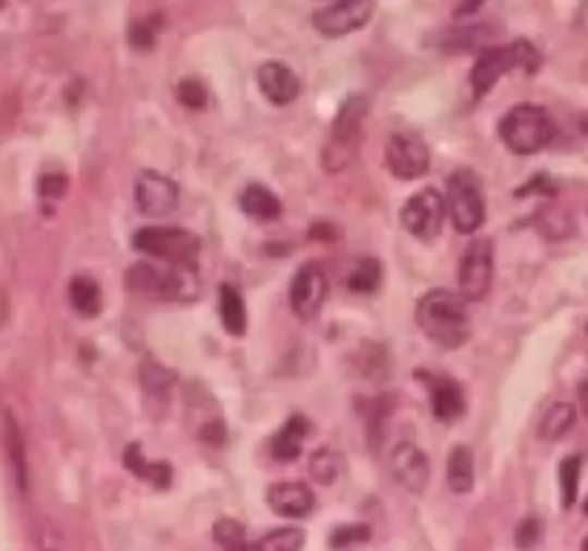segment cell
I'll return each mask as SVG.
<instances>
[{
    "label": "cell",
    "mask_w": 588,
    "mask_h": 551,
    "mask_svg": "<svg viewBox=\"0 0 588 551\" xmlns=\"http://www.w3.org/2000/svg\"><path fill=\"white\" fill-rule=\"evenodd\" d=\"M428 400L440 423H456L465 414L463 388L451 377H428Z\"/></svg>",
    "instance_id": "obj_17"
},
{
    "label": "cell",
    "mask_w": 588,
    "mask_h": 551,
    "mask_svg": "<svg viewBox=\"0 0 588 551\" xmlns=\"http://www.w3.org/2000/svg\"><path fill=\"white\" fill-rule=\"evenodd\" d=\"M482 3H486V0H463V3L456 7V15H460V17L470 15V12H477V9L482 7Z\"/></svg>",
    "instance_id": "obj_39"
},
{
    "label": "cell",
    "mask_w": 588,
    "mask_h": 551,
    "mask_svg": "<svg viewBox=\"0 0 588 551\" xmlns=\"http://www.w3.org/2000/svg\"><path fill=\"white\" fill-rule=\"evenodd\" d=\"M70 302L72 307L78 310L84 319H95V316L101 314L103 307V296H101V287H98V282H95L93 276H75L70 282Z\"/></svg>",
    "instance_id": "obj_22"
},
{
    "label": "cell",
    "mask_w": 588,
    "mask_h": 551,
    "mask_svg": "<svg viewBox=\"0 0 588 551\" xmlns=\"http://www.w3.org/2000/svg\"><path fill=\"white\" fill-rule=\"evenodd\" d=\"M448 489L454 494H468L474 489V454L468 445H454L448 454Z\"/></svg>",
    "instance_id": "obj_23"
},
{
    "label": "cell",
    "mask_w": 588,
    "mask_h": 551,
    "mask_svg": "<svg viewBox=\"0 0 588 551\" xmlns=\"http://www.w3.org/2000/svg\"><path fill=\"white\" fill-rule=\"evenodd\" d=\"M580 126H583V133L588 135V115H586V119H583V124H580Z\"/></svg>",
    "instance_id": "obj_41"
},
{
    "label": "cell",
    "mask_w": 588,
    "mask_h": 551,
    "mask_svg": "<svg viewBox=\"0 0 588 551\" xmlns=\"http://www.w3.org/2000/svg\"><path fill=\"white\" fill-rule=\"evenodd\" d=\"M342 474V454L333 449H319L310 454V477L322 486H333Z\"/></svg>",
    "instance_id": "obj_26"
},
{
    "label": "cell",
    "mask_w": 588,
    "mask_h": 551,
    "mask_svg": "<svg viewBox=\"0 0 588 551\" xmlns=\"http://www.w3.org/2000/svg\"><path fill=\"white\" fill-rule=\"evenodd\" d=\"M305 546V531L302 528H279L273 535H267L256 551H302Z\"/></svg>",
    "instance_id": "obj_32"
},
{
    "label": "cell",
    "mask_w": 588,
    "mask_h": 551,
    "mask_svg": "<svg viewBox=\"0 0 588 551\" xmlns=\"http://www.w3.org/2000/svg\"><path fill=\"white\" fill-rule=\"evenodd\" d=\"M0 7H3V0H0Z\"/></svg>",
    "instance_id": "obj_44"
},
{
    "label": "cell",
    "mask_w": 588,
    "mask_h": 551,
    "mask_svg": "<svg viewBox=\"0 0 588 551\" xmlns=\"http://www.w3.org/2000/svg\"><path fill=\"white\" fill-rule=\"evenodd\" d=\"M448 216V201L440 189L425 187L416 196H411L402 207V224L408 230L411 236L419 242H433L440 236L442 224Z\"/></svg>",
    "instance_id": "obj_8"
},
{
    "label": "cell",
    "mask_w": 588,
    "mask_h": 551,
    "mask_svg": "<svg viewBox=\"0 0 588 551\" xmlns=\"http://www.w3.org/2000/svg\"><path fill=\"white\" fill-rule=\"evenodd\" d=\"M135 201L144 216H170L179 207V184L170 175L144 170L135 182Z\"/></svg>",
    "instance_id": "obj_13"
},
{
    "label": "cell",
    "mask_w": 588,
    "mask_h": 551,
    "mask_svg": "<svg viewBox=\"0 0 588 551\" xmlns=\"http://www.w3.org/2000/svg\"><path fill=\"white\" fill-rule=\"evenodd\" d=\"M583 551H588V537H586V543H583Z\"/></svg>",
    "instance_id": "obj_42"
},
{
    "label": "cell",
    "mask_w": 588,
    "mask_h": 551,
    "mask_svg": "<svg viewBox=\"0 0 588 551\" xmlns=\"http://www.w3.org/2000/svg\"><path fill=\"white\" fill-rule=\"evenodd\" d=\"M124 465H126V472L135 474L138 480L149 482L152 489H170V482H173V468H170L167 463H161V460L144 457V449L138 445V442L126 445Z\"/></svg>",
    "instance_id": "obj_18"
},
{
    "label": "cell",
    "mask_w": 588,
    "mask_h": 551,
    "mask_svg": "<svg viewBox=\"0 0 588 551\" xmlns=\"http://www.w3.org/2000/svg\"><path fill=\"white\" fill-rule=\"evenodd\" d=\"M126 291L135 296L164 302H189L198 296L196 268H156V265H133L126 270Z\"/></svg>",
    "instance_id": "obj_3"
},
{
    "label": "cell",
    "mask_w": 588,
    "mask_h": 551,
    "mask_svg": "<svg viewBox=\"0 0 588 551\" xmlns=\"http://www.w3.org/2000/svg\"><path fill=\"white\" fill-rule=\"evenodd\" d=\"M66 187H70V182H66V175L61 173L44 175V179H40V196L61 198L63 193H66Z\"/></svg>",
    "instance_id": "obj_37"
},
{
    "label": "cell",
    "mask_w": 588,
    "mask_h": 551,
    "mask_svg": "<svg viewBox=\"0 0 588 551\" xmlns=\"http://www.w3.org/2000/svg\"><path fill=\"white\" fill-rule=\"evenodd\" d=\"M370 101L368 95L353 93L347 95V101L339 107L336 119L330 124L328 138L322 144V167L324 173L336 175L345 173L347 167L356 161L365 142V121H368Z\"/></svg>",
    "instance_id": "obj_2"
},
{
    "label": "cell",
    "mask_w": 588,
    "mask_h": 551,
    "mask_svg": "<svg viewBox=\"0 0 588 551\" xmlns=\"http://www.w3.org/2000/svg\"><path fill=\"white\" fill-rule=\"evenodd\" d=\"M540 540V521H534V517H528V521L519 523L517 528V546L519 549H531L534 543Z\"/></svg>",
    "instance_id": "obj_36"
},
{
    "label": "cell",
    "mask_w": 588,
    "mask_h": 551,
    "mask_svg": "<svg viewBox=\"0 0 588 551\" xmlns=\"http://www.w3.org/2000/svg\"><path fill=\"white\" fill-rule=\"evenodd\" d=\"M491 282H494V242L477 238L470 242L460 261V296L465 302L486 299Z\"/></svg>",
    "instance_id": "obj_9"
},
{
    "label": "cell",
    "mask_w": 588,
    "mask_h": 551,
    "mask_svg": "<svg viewBox=\"0 0 588 551\" xmlns=\"http://www.w3.org/2000/svg\"><path fill=\"white\" fill-rule=\"evenodd\" d=\"M353 365L359 368L362 377L382 379L388 370H391V359L384 354V347L379 342H362L359 354L353 359Z\"/></svg>",
    "instance_id": "obj_25"
},
{
    "label": "cell",
    "mask_w": 588,
    "mask_h": 551,
    "mask_svg": "<svg viewBox=\"0 0 588 551\" xmlns=\"http://www.w3.org/2000/svg\"><path fill=\"white\" fill-rule=\"evenodd\" d=\"M540 66L542 56L531 40H514V44H505V47H491L474 63V70H470V87L482 98V95L491 93L497 81L505 78L509 72H537Z\"/></svg>",
    "instance_id": "obj_4"
},
{
    "label": "cell",
    "mask_w": 588,
    "mask_h": 551,
    "mask_svg": "<svg viewBox=\"0 0 588 551\" xmlns=\"http://www.w3.org/2000/svg\"><path fill=\"white\" fill-rule=\"evenodd\" d=\"M448 216L454 221L456 233H477L486 224V193L479 175L468 167H460L448 175Z\"/></svg>",
    "instance_id": "obj_6"
},
{
    "label": "cell",
    "mask_w": 588,
    "mask_h": 551,
    "mask_svg": "<svg viewBox=\"0 0 588 551\" xmlns=\"http://www.w3.org/2000/svg\"><path fill=\"white\" fill-rule=\"evenodd\" d=\"M161 32V15H152L149 21H138L130 32V40H133L135 49H149L156 44V35Z\"/></svg>",
    "instance_id": "obj_35"
},
{
    "label": "cell",
    "mask_w": 588,
    "mask_h": 551,
    "mask_svg": "<svg viewBox=\"0 0 588 551\" xmlns=\"http://www.w3.org/2000/svg\"><path fill=\"white\" fill-rule=\"evenodd\" d=\"M574 423H577V408L572 402H558L546 411V417L540 423V437L542 440H560L565 433L572 431Z\"/></svg>",
    "instance_id": "obj_24"
},
{
    "label": "cell",
    "mask_w": 588,
    "mask_h": 551,
    "mask_svg": "<svg viewBox=\"0 0 588 551\" xmlns=\"http://www.w3.org/2000/svg\"><path fill=\"white\" fill-rule=\"evenodd\" d=\"M267 505L270 512H275L279 517H287V521H302L307 514H314L316 497L310 491V486L296 480H282L267 489Z\"/></svg>",
    "instance_id": "obj_15"
},
{
    "label": "cell",
    "mask_w": 588,
    "mask_h": 551,
    "mask_svg": "<svg viewBox=\"0 0 588 551\" xmlns=\"http://www.w3.org/2000/svg\"><path fill=\"white\" fill-rule=\"evenodd\" d=\"M3 428H7V454L9 460H12V465H15V477H17V486L26 491V454H24V437H21V428H17V423L7 414V419H3Z\"/></svg>",
    "instance_id": "obj_27"
},
{
    "label": "cell",
    "mask_w": 588,
    "mask_h": 551,
    "mask_svg": "<svg viewBox=\"0 0 588 551\" xmlns=\"http://www.w3.org/2000/svg\"><path fill=\"white\" fill-rule=\"evenodd\" d=\"M586 514H588V500H586Z\"/></svg>",
    "instance_id": "obj_43"
},
{
    "label": "cell",
    "mask_w": 588,
    "mask_h": 551,
    "mask_svg": "<svg viewBox=\"0 0 588 551\" xmlns=\"http://www.w3.org/2000/svg\"><path fill=\"white\" fill-rule=\"evenodd\" d=\"M384 167L391 170L393 179L400 182H416L428 173L431 167V152L428 144L419 135H393L388 147H384Z\"/></svg>",
    "instance_id": "obj_11"
},
{
    "label": "cell",
    "mask_w": 588,
    "mask_h": 551,
    "mask_svg": "<svg viewBox=\"0 0 588 551\" xmlns=\"http://www.w3.org/2000/svg\"><path fill=\"white\" fill-rule=\"evenodd\" d=\"M307 433H310V423H307V417L293 414V417L273 433V440H270L273 457L279 460V463H293V460L302 454V445H305Z\"/></svg>",
    "instance_id": "obj_19"
},
{
    "label": "cell",
    "mask_w": 588,
    "mask_h": 551,
    "mask_svg": "<svg viewBox=\"0 0 588 551\" xmlns=\"http://www.w3.org/2000/svg\"><path fill=\"white\" fill-rule=\"evenodd\" d=\"M554 133H558L554 119L537 103H517L500 124L502 144L517 156H534L546 150L554 142Z\"/></svg>",
    "instance_id": "obj_5"
},
{
    "label": "cell",
    "mask_w": 588,
    "mask_h": 551,
    "mask_svg": "<svg viewBox=\"0 0 588 551\" xmlns=\"http://www.w3.org/2000/svg\"><path fill=\"white\" fill-rule=\"evenodd\" d=\"M142 382H144V391H147V396H161V402H167V396H170V388H173V374L164 368V365L152 363V359H147L142 368Z\"/></svg>",
    "instance_id": "obj_30"
},
{
    "label": "cell",
    "mask_w": 588,
    "mask_h": 551,
    "mask_svg": "<svg viewBox=\"0 0 588 551\" xmlns=\"http://www.w3.org/2000/svg\"><path fill=\"white\" fill-rule=\"evenodd\" d=\"M212 540L219 543L221 551H253L247 531L238 521H219L212 526Z\"/></svg>",
    "instance_id": "obj_28"
},
{
    "label": "cell",
    "mask_w": 588,
    "mask_h": 551,
    "mask_svg": "<svg viewBox=\"0 0 588 551\" xmlns=\"http://www.w3.org/2000/svg\"><path fill=\"white\" fill-rule=\"evenodd\" d=\"M175 98L187 110H205L207 107V87L198 78H184L175 87Z\"/></svg>",
    "instance_id": "obj_34"
},
{
    "label": "cell",
    "mask_w": 588,
    "mask_h": 551,
    "mask_svg": "<svg viewBox=\"0 0 588 551\" xmlns=\"http://www.w3.org/2000/svg\"><path fill=\"white\" fill-rule=\"evenodd\" d=\"M330 3H333V0H330Z\"/></svg>",
    "instance_id": "obj_45"
},
{
    "label": "cell",
    "mask_w": 588,
    "mask_h": 551,
    "mask_svg": "<svg viewBox=\"0 0 588 551\" xmlns=\"http://www.w3.org/2000/svg\"><path fill=\"white\" fill-rule=\"evenodd\" d=\"M133 245L170 268H196L201 253V238L184 228H144L133 236Z\"/></svg>",
    "instance_id": "obj_7"
},
{
    "label": "cell",
    "mask_w": 588,
    "mask_h": 551,
    "mask_svg": "<svg viewBox=\"0 0 588 551\" xmlns=\"http://www.w3.org/2000/svg\"><path fill=\"white\" fill-rule=\"evenodd\" d=\"M328 293L330 282L324 268L322 265H316V261H307L291 284L293 314H296L302 322H314L316 316L322 314L324 302H328Z\"/></svg>",
    "instance_id": "obj_12"
},
{
    "label": "cell",
    "mask_w": 588,
    "mask_h": 551,
    "mask_svg": "<svg viewBox=\"0 0 588 551\" xmlns=\"http://www.w3.org/2000/svg\"><path fill=\"white\" fill-rule=\"evenodd\" d=\"M238 207L256 221H273L282 216V201H279V196H275L273 189H267L265 184H247V187L238 193Z\"/></svg>",
    "instance_id": "obj_20"
},
{
    "label": "cell",
    "mask_w": 588,
    "mask_h": 551,
    "mask_svg": "<svg viewBox=\"0 0 588 551\" xmlns=\"http://www.w3.org/2000/svg\"><path fill=\"white\" fill-rule=\"evenodd\" d=\"M219 314L221 325L230 336H244L247 331V305H244L242 291L235 284H221L219 287Z\"/></svg>",
    "instance_id": "obj_21"
},
{
    "label": "cell",
    "mask_w": 588,
    "mask_h": 551,
    "mask_svg": "<svg viewBox=\"0 0 588 551\" xmlns=\"http://www.w3.org/2000/svg\"><path fill=\"white\" fill-rule=\"evenodd\" d=\"M377 0H333L328 7L316 9L314 26L324 38H345L370 24Z\"/></svg>",
    "instance_id": "obj_10"
},
{
    "label": "cell",
    "mask_w": 588,
    "mask_h": 551,
    "mask_svg": "<svg viewBox=\"0 0 588 551\" xmlns=\"http://www.w3.org/2000/svg\"><path fill=\"white\" fill-rule=\"evenodd\" d=\"M416 325L440 347H463L470 336V316L465 299L454 291H428L416 302Z\"/></svg>",
    "instance_id": "obj_1"
},
{
    "label": "cell",
    "mask_w": 588,
    "mask_h": 551,
    "mask_svg": "<svg viewBox=\"0 0 588 551\" xmlns=\"http://www.w3.org/2000/svg\"><path fill=\"white\" fill-rule=\"evenodd\" d=\"M580 405H583V414L588 417V379L580 385Z\"/></svg>",
    "instance_id": "obj_40"
},
{
    "label": "cell",
    "mask_w": 588,
    "mask_h": 551,
    "mask_svg": "<svg viewBox=\"0 0 588 551\" xmlns=\"http://www.w3.org/2000/svg\"><path fill=\"white\" fill-rule=\"evenodd\" d=\"M382 282V268L377 259H362L356 261V268L347 276V287L353 293H373Z\"/></svg>",
    "instance_id": "obj_29"
},
{
    "label": "cell",
    "mask_w": 588,
    "mask_h": 551,
    "mask_svg": "<svg viewBox=\"0 0 588 551\" xmlns=\"http://www.w3.org/2000/svg\"><path fill=\"white\" fill-rule=\"evenodd\" d=\"M370 540V528L362 523H351V526H336L330 531V549H351V546H362Z\"/></svg>",
    "instance_id": "obj_33"
},
{
    "label": "cell",
    "mask_w": 588,
    "mask_h": 551,
    "mask_svg": "<svg viewBox=\"0 0 588 551\" xmlns=\"http://www.w3.org/2000/svg\"><path fill=\"white\" fill-rule=\"evenodd\" d=\"M259 89L265 98L275 107H287L302 93V81L296 78V72L282 61H267L259 66Z\"/></svg>",
    "instance_id": "obj_16"
},
{
    "label": "cell",
    "mask_w": 588,
    "mask_h": 551,
    "mask_svg": "<svg viewBox=\"0 0 588 551\" xmlns=\"http://www.w3.org/2000/svg\"><path fill=\"white\" fill-rule=\"evenodd\" d=\"M580 457H565L560 463V497H563V509H572L577 503V491H580Z\"/></svg>",
    "instance_id": "obj_31"
},
{
    "label": "cell",
    "mask_w": 588,
    "mask_h": 551,
    "mask_svg": "<svg viewBox=\"0 0 588 551\" xmlns=\"http://www.w3.org/2000/svg\"><path fill=\"white\" fill-rule=\"evenodd\" d=\"M339 236H342L339 228H333V224H328V221H319V224L310 228V238H314V242H336Z\"/></svg>",
    "instance_id": "obj_38"
},
{
    "label": "cell",
    "mask_w": 588,
    "mask_h": 551,
    "mask_svg": "<svg viewBox=\"0 0 588 551\" xmlns=\"http://www.w3.org/2000/svg\"><path fill=\"white\" fill-rule=\"evenodd\" d=\"M391 472L402 489L411 491V494H422V491L428 489V480H431L428 457H425L422 449L414 445V442H400V445L391 451Z\"/></svg>",
    "instance_id": "obj_14"
}]
</instances>
